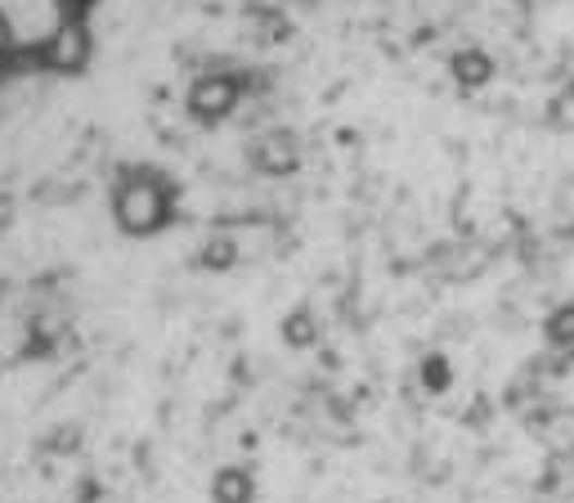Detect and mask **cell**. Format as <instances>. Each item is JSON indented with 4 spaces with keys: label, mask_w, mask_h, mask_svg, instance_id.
Masks as SVG:
<instances>
[{
    "label": "cell",
    "mask_w": 574,
    "mask_h": 503,
    "mask_svg": "<svg viewBox=\"0 0 574 503\" xmlns=\"http://www.w3.org/2000/svg\"><path fill=\"white\" fill-rule=\"evenodd\" d=\"M90 0H0V63L19 54L50 59Z\"/></svg>",
    "instance_id": "cell-1"
},
{
    "label": "cell",
    "mask_w": 574,
    "mask_h": 503,
    "mask_svg": "<svg viewBox=\"0 0 574 503\" xmlns=\"http://www.w3.org/2000/svg\"><path fill=\"white\" fill-rule=\"evenodd\" d=\"M548 338L557 346H570L574 342V306H561V310L548 315Z\"/></svg>",
    "instance_id": "cell-3"
},
{
    "label": "cell",
    "mask_w": 574,
    "mask_h": 503,
    "mask_svg": "<svg viewBox=\"0 0 574 503\" xmlns=\"http://www.w3.org/2000/svg\"><path fill=\"white\" fill-rule=\"evenodd\" d=\"M423 378H427L431 387H444V382H449V365H444V359L436 355V359H431V365H423Z\"/></svg>",
    "instance_id": "cell-4"
},
{
    "label": "cell",
    "mask_w": 574,
    "mask_h": 503,
    "mask_svg": "<svg viewBox=\"0 0 574 503\" xmlns=\"http://www.w3.org/2000/svg\"><path fill=\"white\" fill-rule=\"evenodd\" d=\"M216 499H220V503H247V499H252V481L229 467V473L216 477Z\"/></svg>",
    "instance_id": "cell-2"
}]
</instances>
